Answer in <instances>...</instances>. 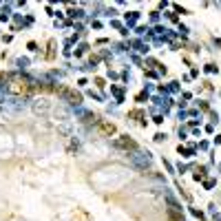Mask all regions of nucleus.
Instances as JSON below:
<instances>
[{
	"label": "nucleus",
	"instance_id": "f257e3e1",
	"mask_svg": "<svg viewBox=\"0 0 221 221\" xmlns=\"http://www.w3.org/2000/svg\"><path fill=\"white\" fill-rule=\"evenodd\" d=\"M58 93L62 97H66L71 104H82V95L75 93V91H71V89H66V86H58Z\"/></svg>",
	"mask_w": 221,
	"mask_h": 221
},
{
	"label": "nucleus",
	"instance_id": "f03ea898",
	"mask_svg": "<svg viewBox=\"0 0 221 221\" xmlns=\"http://www.w3.org/2000/svg\"><path fill=\"white\" fill-rule=\"evenodd\" d=\"M115 146H117V148H124V150H131V153H137L139 150V146L135 144L133 139H128V137H120V139L115 141Z\"/></svg>",
	"mask_w": 221,
	"mask_h": 221
},
{
	"label": "nucleus",
	"instance_id": "7ed1b4c3",
	"mask_svg": "<svg viewBox=\"0 0 221 221\" xmlns=\"http://www.w3.org/2000/svg\"><path fill=\"white\" fill-rule=\"evenodd\" d=\"M168 219H170V221H184V217H181V214L175 210V208H170V210H168Z\"/></svg>",
	"mask_w": 221,
	"mask_h": 221
},
{
	"label": "nucleus",
	"instance_id": "20e7f679",
	"mask_svg": "<svg viewBox=\"0 0 221 221\" xmlns=\"http://www.w3.org/2000/svg\"><path fill=\"white\" fill-rule=\"evenodd\" d=\"M179 153L184 157H192V153H195V150H192V148H181V146H179Z\"/></svg>",
	"mask_w": 221,
	"mask_h": 221
}]
</instances>
